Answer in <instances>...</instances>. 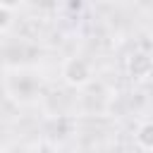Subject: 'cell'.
<instances>
[{
  "instance_id": "cell-1",
  "label": "cell",
  "mask_w": 153,
  "mask_h": 153,
  "mask_svg": "<svg viewBox=\"0 0 153 153\" xmlns=\"http://www.w3.org/2000/svg\"><path fill=\"white\" fill-rule=\"evenodd\" d=\"M5 93L19 105H31L41 98V76L26 69H12L5 74Z\"/></svg>"
},
{
  "instance_id": "cell-2",
  "label": "cell",
  "mask_w": 153,
  "mask_h": 153,
  "mask_svg": "<svg viewBox=\"0 0 153 153\" xmlns=\"http://www.w3.org/2000/svg\"><path fill=\"white\" fill-rule=\"evenodd\" d=\"M62 81L72 88H86L91 81H93V65L88 57L84 55H72L62 62Z\"/></svg>"
},
{
  "instance_id": "cell-3",
  "label": "cell",
  "mask_w": 153,
  "mask_h": 153,
  "mask_svg": "<svg viewBox=\"0 0 153 153\" xmlns=\"http://www.w3.org/2000/svg\"><path fill=\"white\" fill-rule=\"evenodd\" d=\"M151 69H153V62H151V55L146 50H134L131 57L127 60V72L131 79L136 81H143L151 76Z\"/></svg>"
},
{
  "instance_id": "cell-4",
  "label": "cell",
  "mask_w": 153,
  "mask_h": 153,
  "mask_svg": "<svg viewBox=\"0 0 153 153\" xmlns=\"http://www.w3.org/2000/svg\"><path fill=\"white\" fill-rule=\"evenodd\" d=\"M134 143H136L143 153H148V151L153 148V124H151V120L139 122V127H136V131H134Z\"/></svg>"
},
{
  "instance_id": "cell-5",
  "label": "cell",
  "mask_w": 153,
  "mask_h": 153,
  "mask_svg": "<svg viewBox=\"0 0 153 153\" xmlns=\"http://www.w3.org/2000/svg\"><path fill=\"white\" fill-rule=\"evenodd\" d=\"M12 12H14V5H0V29H5L12 22Z\"/></svg>"
},
{
  "instance_id": "cell-6",
  "label": "cell",
  "mask_w": 153,
  "mask_h": 153,
  "mask_svg": "<svg viewBox=\"0 0 153 153\" xmlns=\"http://www.w3.org/2000/svg\"><path fill=\"white\" fill-rule=\"evenodd\" d=\"M69 153H81V151H69Z\"/></svg>"
}]
</instances>
